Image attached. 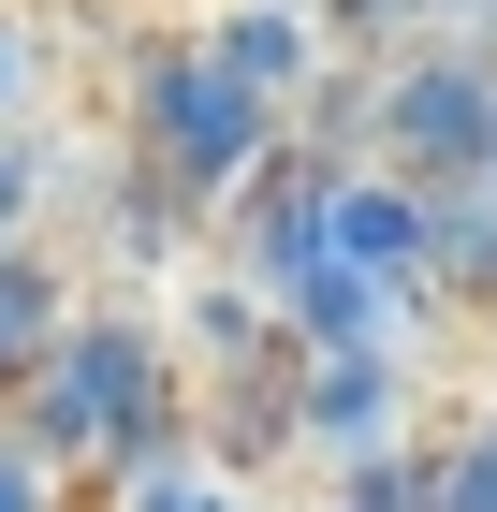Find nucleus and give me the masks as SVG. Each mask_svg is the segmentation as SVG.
I'll list each match as a JSON object with an SVG mask.
<instances>
[{
	"instance_id": "obj_1",
	"label": "nucleus",
	"mask_w": 497,
	"mask_h": 512,
	"mask_svg": "<svg viewBox=\"0 0 497 512\" xmlns=\"http://www.w3.org/2000/svg\"><path fill=\"white\" fill-rule=\"evenodd\" d=\"M278 103L264 74H234L205 30H176V44H147L132 59V147H147V176L161 191H191V205H234L249 176L278 161Z\"/></svg>"
},
{
	"instance_id": "obj_2",
	"label": "nucleus",
	"mask_w": 497,
	"mask_h": 512,
	"mask_svg": "<svg viewBox=\"0 0 497 512\" xmlns=\"http://www.w3.org/2000/svg\"><path fill=\"white\" fill-rule=\"evenodd\" d=\"M176 395H191V366L161 352L147 322L88 308L74 337H59V366L15 395V425H30L59 469H132V454H161V439H176Z\"/></svg>"
},
{
	"instance_id": "obj_3",
	"label": "nucleus",
	"mask_w": 497,
	"mask_h": 512,
	"mask_svg": "<svg viewBox=\"0 0 497 512\" xmlns=\"http://www.w3.org/2000/svg\"><path fill=\"white\" fill-rule=\"evenodd\" d=\"M483 132H497V59H468V44H410L366 88V161H395L424 191H468L483 176Z\"/></svg>"
},
{
	"instance_id": "obj_4",
	"label": "nucleus",
	"mask_w": 497,
	"mask_h": 512,
	"mask_svg": "<svg viewBox=\"0 0 497 512\" xmlns=\"http://www.w3.org/2000/svg\"><path fill=\"white\" fill-rule=\"evenodd\" d=\"M74 322H88L74 264H59L44 235H0V410H15V395L59 366V337H74Z\"/></svg>"
},
{
	"instance_id": "obj_5",
	"label": "nucleus",
	"mask_w": 497,
	"mask_h": 512,
	"mask_svg": "<svg viewBox=\"0 0 497 512\" xmlns=\"http://www.w3.org/2000/svg\"><path fill=\"white\" fill-rule=\"evenodd\" d=\"M103 512H264L249 498V469H234L220 439H161V454H132V469H103Z\"/></svg>"
},
{
	"instance_id": "obj_6",
	"label": "nucleus",
	"mask_w": 497,
	"mask_h": 512,
	"mask_svg": "<svg viewBox=\"0 0 497 512\" xmlns=\"http://www.w3.org/2000/svg\"><path fill=\"white\" fill-rule=\"evenodd\" d=\"M381 512H497V395L468 410V425H439V439H410V469L395 483H366Z\"/></svg>"
},
{
	"instance_id": "obj_7",
	"label": "nucleus",
	"mask_w": 497,
	"mask_h": 512,
	"mask_svg": "<svg viewBox=\"0 0 497 512\" xmlns=\"http://www.w3.org/2000/svg\"><path fill=\"white\" fill-rule=\"evenodd\" d=\"M205 44H220L234 74H264L278 103H307V74H322V30L278 15V0H205Z\"/></svg>"
},
{
	"instance_id": "obj_8",
	"label": "nucleus",
	"mask_w": 497,
	"mask_h": 512,
	"mask_svg": "<svg viewBox=\"0 0 497 512\" xmlns=\"http://www.w3.org/2000/svg\"><path fill=\"white\" fill-rule=\"evenodd\" d=\"M0 512H74V469H59L15 410H0Z\"/></svg>"
},
{
	"instance_id": "obj_9",
	"label": "nucleus",
	"mask_w": 497,
	"mask_h": 512,
	"mask_svg": "<svg viewBox=\"0 0 497 512\" xmlns=\"http://www.w3.org/2000/svg\"><path fill=\"white\" fill-rule=\"evenodd\" d=\"M44 118V44H30V15L0 0V132H30Z\"/></svg>"
},
{
	"instance_id": "obj_10",
	"label": "nucleus",
	"mask_w": 497,
	"mask_h": 512,
	"mask_svg": "<svg viewBox=\"0 0 497 512\" xmlns=\"http://www.w3.org/2000/svg\"><path fill=\"white\" fill-rule=\"evenodd\" d=\"M468 191H483V205H497V132H483V176H468Z\"/></svg>"
},
{
	"instance_id": "obj_11",
	"label": "nucleus",
	"mask_w": 497,
	"mask_h": 512,
	"mask_svg": "<svg viewBox=\"0 0 497 512\" xmlns=\"http://www.w3.org/2000/svg\"><path fill=\"white\" fill-rule=\"evenodd\" d=\"M322 512H381V498H322Z\"/></svg>"
}]
</instances>
